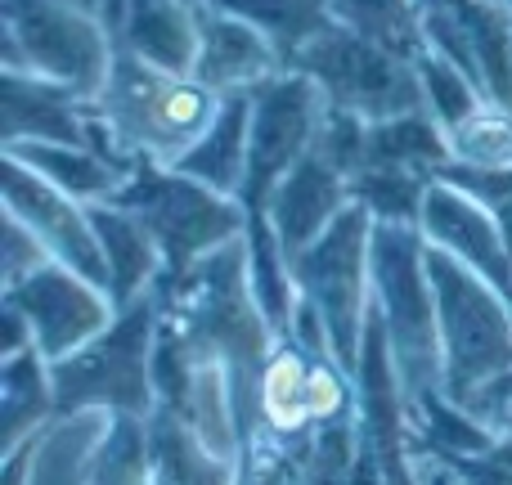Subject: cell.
<instances>
[{
    "label": "cell",
    "instance_id": "1",
    "mask_svg": "<svg viewBox=\"0 0 512 485\" xmlns=\"http://www.w3.org/2000/svg\"><path fill=\"white\" fill-rule=\"evenodd\" d=\"M221 104H225V95H216L198 77L162 72L117 41H113L108 86L95 99L99 117L117 135V144L135 162L149 158V162H162V167H176L203 140L207 126L221 113Z\"/></svg>",
    "mask_w": 512,
    "mask_h": 485
},
{
    "label": "cell",
    "instance_id": "2",
    "mask_svg": "<svg viewBox=\"0 0 512 485\" xmlns=\"http://www.w3.org/2000/svg\"><path fill=\"white\" fill-rule=\"evenodd\" d=\"M427 279L436 292L441 391L468 409L486 387L512 373V301L472 265L427 243Z\"/></svg>",
    "mask_w": 512,
    "mask_h": 485
},
{
    "label": "cell",
    "instance_id": "3",
    "mask_svg": "<svg viewBox=\"0 0 512 485\" xmlns=\"http://www.w3.org/2000/svg\"><path fill=\"white\" fill-rule=\"evenodd\" d=\"M158 328L162 301L158 292H144L117 310V319L90 346H81L68 360H54V418H77L90 409L149 418L158 409V382H153Z\"/></svg>",
    "mask_w": 512,
    "mask_h": 485
},
{
    "label": "cell",
    "instance_id": "4",
    "mask_svg": "<svg viewBox=\"0 0 512 485\" xmlns=\"http://www.w3.org/2000/svg\"><path fill=\"white\" fill-rule=\"evenodd\" d=\"M108 203L126 207L158 243L162 279L153 288L180 283L198 261H207L212 252H221V247L239 243L248 234V216H243L239 198L149 158L122 180V189Z\"/></svg>",
    "mask_w": 512,
    "mask_h": 485
},
{
    "label": "cell",
    "instance_id": "5",
    "mask_svg": "<svg viewBox=\"0 0 512 485\" xmlns=\"http://www.w3.org/2000/svg\"><path fill=\"white\" fill-rule=\"evenodd\" d=\"M373 301L387 319L391 360L405 396L441 387V337H436V292L427 279V239L418 225H373Z\"/></svg>",
    "mask_w": 512,
    "mask_h": 485
},
{
    "label": "cell",
    "instance_id": "6",
    "mask_svg": "<svg viewBox=\"0 0 512 485\" xmlns=\"http://www.w3.org/2000/svg\"><path fill=\"white\" fill-rule=\"evenodd\" d=\"M5 72H32L95 104L113 68V32L81 0H5Z\"/></svg>",
    "mask_w": 512,
    "mask_h": 485
},
{
    "label": "cell",
    "instance_id": "7",
    "mask_svg": "<svg viewBox=\"0 0 512 485\" xmlns=\"http://www.w3.org/2000/svg\"><path fill=\"white\" fill-rule=\"evenodd\" d=\"M373 225L378 221H373L369 207L351 203L306 252L288 261L297 297L319 310L333 355L342 360V369L351 378L360 373L364 324H369V306H373V270H369Z\"/></svg>",
    "mask_w": 512,
    "mask_h": 485
},
{
    "label": "cell",
    "instance_id": "8",
    "mask_svg": "<svg viewBox=\"0 0 512 485\" xmlns=\"http://www.w3.org/2000/svg\"><path fill=\"white\" fill-rule=\"evenodd\" d=\"M292 72H306L319 86L328 108L351 113V117H360V122H391V117L427 108L423 81H418L414 63L391 54L387 45L360 36L355 27H346L342 18L301 50Z\"/></svg>",
    "mask_w": 512,
    "mask_h": 485
},
{
    "label": "cell",
    "instance_id": "9",
    "mask_svg": "<svg viewBox=\"0 0 512 485\" xmlns=\"http://www.w3.org/2000/svg\"><path fill=\"white\" fill-rule=\"evenodd\" d=\"M5 306L27 315L36 351L50 364L77 355L81 346H90L117 319L113 297L63 261H45V265H36L27 279L9 283Z\"/></svg>",
    "mask_w": 512,
    "mask_h": 485
},
{
    "label": "cell",
    "instance_id": "10",
    "mask_svg": "<svg viewBox=\"0 0 512 485\" xmlns=\"http://www.w3.org/2000/svg\"><path fill=\"white\" fill-rule=\"evenodd\" d=\"M0 189H5V212L18 216L36 234V243L50 252V261L72 265L77 274H86L90 283L108 292V265L95 225H90V203H77L72 194L54 189L50 180L36 176L32 167H23L9 153L0 158Z\"/></svg>",
    "mask_w": 512,
    "mask_h": 485
},
{
    "label": "cell",
    "instance_id": "11",
    "mask_svg": "<svg viewBox=\"0 0 512 485\" xmlns=\"http://www.w3.org/2000/svg\"><path fill=\"white\" fill-rule=\"evenodd\" d=\"M418 230H423V239L432 247H445L450 256H459L463 265H472L481 279H490L512 301V252H508V239L499 230L495 212L486 203L463 194L459 185L432 180L423 198Z\"/></svg>",
    "mask_w": 512,
    "mask_h": 485
},
{
    "label": "cell",
    "instance_id": "12",
    "mask_svg": "<svg viewBox=\"0 0 512 485\" xmlns=\"http://www.w3.org/2000/svg\"><path fill=\"white\" fill-rule=\"evenodd\" d=\"M346 207H351V180L324 158L319 144H310L297 167L288 171V180L279 185V194H274L270 225H274L283 261L306 252Z\"/></svg>",
    "mask_w": 512,
    "mask_h": 485
},
{
    "label": "cell",
    "instance_id": "13",
    "mask_svg": "<svg viewBox=\"0 0 512 485\" xmlns=\"http://www.w3.org/2000/svg\"><path fill=\"white\" fill-rule=\"evenodd\" d=\"M283 63L274 54V45L256 32L252 23L225 14L216 5H198V63L194 77L203 86H212L216 95H248V90L265 86L270 77H279Z\"/></svg>",
    "mask_w": 512,
    "mask_h": 485
},
{
    "label": "cell",
    "instance_id": "14",
    "mask_svg": "<svg viewBox=\"0 0 512 485\" xmlns=\"http://www.w3.org/2000/svg\"><path fill=\"white\" fill-rule=\"evenodd\" d=\"M0 108H5V135H0L5 149L9 144H27V140L81 144L86 149L95 104L72 95L68 86H54V81L32 77V72H5Z\"/></svg>",
    "mask_w": 512,
    "mask_h": 485
},
{
    "label": "cell",
    "instance_id": "15",
    "mask_svg": "<svg viewBox=\"0 0 512 485\" xmlns=\"http://www.w3.org/2000/svg\"><path fill=\"white\" fill-rule=\"evenodd\" d=\"M90 225H95L99 247H104L108 297H113V306L122 310V306H131L135 297L153 292V283L162 279V252H158V243H153V234L117 203H90Z\"/></svg>",
    "mask_w": 512,
    "mask_h": 485
},
{
    "label": "cell",
    "instance_id": "16",
    "mask_svg": "<svg viewBox=\"0 0 512 485\" xmlns=\"http://www.w3.org/2000/svg\"><path fill=\"white\" fill-rule=\"evenodd\" d=\"M54 423L50 360L36 346L0 355V454H14Z\"/></svg>",
    "mask_w": 512,
    "mask_h": 485
},
{
    "label": "cell",
    "instance_id": "17",
    "mask_svg": "<svg viewBox=\"0 0 512 485\" xmlns=\"http://www.w3.org/2000/svg\"><path fill=\"white\" fill-rule=\"evenodd\" d=\"M248 149H252V90L248 95H225L216 122L207 135L176 162V171L239 198L243 176H248Z\"/></svg>",
    "mask_w": 512,
    "mask_h": 485
},
{
    "label": "cell",
    "instance_id": "18",
    "mask_svg": "<svg viewBox=\"0 0 512 485\" xmlns=\"http://www.w3.org/2000/svg\"><path fill=\"white\" fill-rule=\"evenodd\" d=\"M207 5L252 23L256 32L274 45L283 72H292V63L301 59V50L337 23L333 0H207Z\"/></svg>",
    "mask_w": 512,
    "mask_h": 485
},
{
    "label": "cell",
    "instance_id": "19",
    "mask_svg": "<svg viewBox=\"0 0 512 485\" xmlns=\"http://www.w3.org/2000/svg\"><path fill=\"white\" fill-rule=\"evenodd\" d=\"M5 153L18 158L23 167H32L36 176H45L54 189L72 194L77 203H108L126 180V171H117L113 162H104L99 153L81 149V144L27 140V144H9Z\"/></svg>",
    "mask_w": 512,
    "mask_h": 485
},
{
    "label": "cell",
    "instance_id": "20",
    "mask_svg": "<svg viewBox=\"0 0 512 485\" xmlns=\"http://www.w3.org/2000/svg\"><path fill=\"white\" fill-rule=\"evenodd\" d=\"M81 485H153L149 454V418L108 414L90 463L81 468Z\"/></svg>",
    "mask_w": 512,
    "mask_h": 485
},
{
    "label": "cell",
    "instance_id": "21",
    "mask_svg": "<svg viewBox=\"0 0 512 485\" xmlns=\"http://www.w3.org/2000/svg\"><path fill=\"white\" fill-rule=\"evenodd\" d=\"M414 68H418V81H423V104H427V113L441 122V131H454L463 117H472L490 99L486 90H481V81L472 77V72H463L459 63L441 50H427Z\"/></svg>",
    "mask_w": 512,
    "mask_h": 485
},
{
    "label": "cell",
    "instance_id": "22",
    "mask_svg": "<svg viewBox=\"0 0 512 485\" xmlns=\"http://www.w3.org/2000/svg\"><path fill=\"white\" fill-rule=\"evenodd\" d=\"M432 176L423 171H400V167H369L351 180V203L369 207L373 221L391 225H418L423 216V198Z\"/></svg>",
    "mask_w": 512,
    "mask_h": 485
},
{
    "label": "cell",
    "instance_id": "23",
    "mask_svg": "<svg viewBox=\"0 0 512 485\" xmlns=\"http://www.w3.org/2000/svg\"><path fill=\"white\" fill-rule=\"evenodd\" d=\"M450 140V158L468 162V167H512V113L499 104H481L472 117H463L454 131H445Z\"/></svg>",
    "mask_w": 512,
    "mask_h": 485
},
{
    "label": "cell",
    "instance_id": "24",
    "mask_svg": "<svg viewBox=\"0 0 512 485\" xmlns=\"http://www.w3.org/2000/svg\"><path fill=\"white\" fill-rule=\"evenodd\" d=\"M459 485H512V436L499 432V445L486 454H427Z\"/></svg>",
    "mask_w": 512,
    "mask_h": 485
},
{
    "label": "cell",
    "instance_id": "25",
    "mask_svg": "<svg viewBox=\"0 0 512 485\" xmlns=\"http://www.w3.org/2000/svg\"><path fill=\"white\" fill-rule=\"evenodd\" d=\"M50 261V252H45L41 243H36V234L27 230L18 216L5 212V288L18 279H27V274L36 270V265Z\"/></svg>",
    "mask_w": 512,
    "mask_h": 485
},
{
    "label": "cell",
    "instance_id": "26",
    "mask_svg": "<svg viewBox=\"0 0 512 485\" xmlns=\"http://www.w3.org/2000/svg\"><path fill=\"white\" fill-rule=\"evenodd\" d=\"M512 396V373H508V378H499L495 382V387H486V391H481V396L477 400H472V414H477V418H486L490 414V409H495V405H504V400Z\"/></svg>",
    "mask_w": 512,
    "mask_h": 485
},
{
    "label": "cell",
    "instance_id": "27",
    "mask_svg": "<svg viewBox=\"0 0 512 485\" xmlns=\"http://www.w3.org/2000/svg\"><path fill=\"white\" fill-rule=\"evenodd\" d=\"M486 423H490V427H495V432H504V436H512V396L504 400V405H495V409H490V414H486Z\"/></svg>",
    "mask_w": 512,
    "mask_h": 485
},
{
    "label": "cell",
    "instance_id": "28",
    "mask_svg": "<svg viewBox=\"0 0 512 485\" xmlns=\"http://www.w3.org/2000/svg\"><path fill=\"white\" fill-rule=\"evenodd\" d=\"M495 221H499V230H504L508 252H512V198H508V203H499V207H495Z\"/></svg>",
    "mask_w": 512,
    "mask_h": 485
},
{
    "label": "cell",
    "instance_id": "29",
    "mask_svg": "<svg viewBox=\"0 0 512 485\" xmlns=\"http://www.w3.org/2000/svg\"><path fill=\"white\" fill-rule=\"evenodd\" d=\"M432 485H459V481H454V477H450V472H445V468H441V463H432Z\"/></svg>",
    "mask_w": 512,
    "mask_h": 485
},
{
    "label": "cell",
    "instance_id": "30",
    "mask_svg": "<svg viewBox=\"0 0 512 485\" xmlns=\"http://www.w3.org/2000/svg\"><path fill=\"white\" fill-rule=\"evenodd\" d=\"M239 485H248V468H243V481H239Z\"/></svg>",
    "mask_w": 512,
    "mask_h": 485
}]
</instances>
